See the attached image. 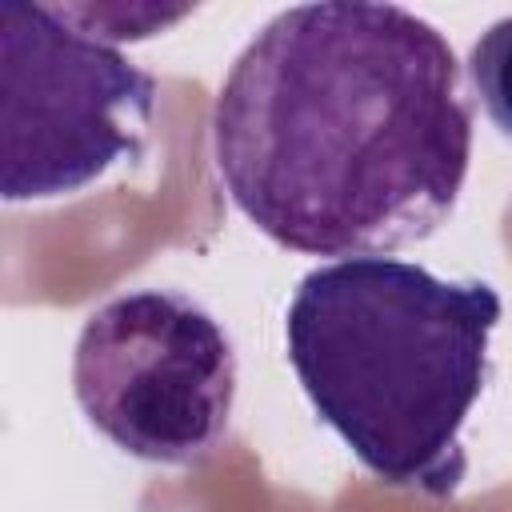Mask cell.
Returning a JSON list of instances; mask_svg holds the SVG:
<instances>
[{"instance_id":"6da1fadb","label":"cell","mask_w":512,"mask_h":512,"mask_svg":"<svg viewBox=\"0 0 512 512\" xmlns=\"http://www.w3.org/2000/svg\"><path fill=\"white\" fill-rule=\"evenodd\" d=\"M216 172L280 248L384 256L432 236L472 160L448 40L400 4L328 0L272 16L212 108Z\"/></svg>"},{"instance_id":"7a4b0ae2","label":"cell","mask_w":512,"mask_h":512,"mask_svg":"<svg viewBox=\"0 0 512 512\" xmlns=\"http://www.w3.org/2000/svg\"><path fill=\"white\" fill-rule=\"evenodd\" d=\"M500 292L440 280L412 260L356 256L312 268L288 304V364L316 416L384 484L456 496L464 420L488 380Z\"/></svg>"},{"instance_id":"3957f363","label":"cell","mask_w":512,"mask_h":512,"mask_svg":"<svg viewBox=\"0 0 512 512\" xmlns=\"http://www.w3.org/2000/svg\"><path fill=\"white\" fill-rule=\"evenodd\" d=\"M156 76L76 28L64 8L0 4V196L52 200L140 160Z\"/></svg>"},{"instance_id":"277c9868","label":"cell","mask_w":512,"mask_h":512,"mask_svg":"<svg viewBox=\"0 0 512 512\" xmlns=\"http://www.w3.org/2000/svg\"><path fill=\"white\" fill-rule=\"evenodd\" d=\"M72 388L120 452L148 464H196L228 428L236 352L192 296L140 288L84 320Z\"/></svg>"},{"instance_id":"5b68a950","label":"cell","mask_w":512,"mask_h":512,"mask_svg":"<svg viewBox=\"0 0 512 512\" xmlns=\"http://www.w3.org/2000/svg\"><path fill=\"white\" fill-rule=\"evenodd\" d=\"M468 72L488 120L512 140V16L480 32L468 56Z\"/></svg>"}]
</instances>
